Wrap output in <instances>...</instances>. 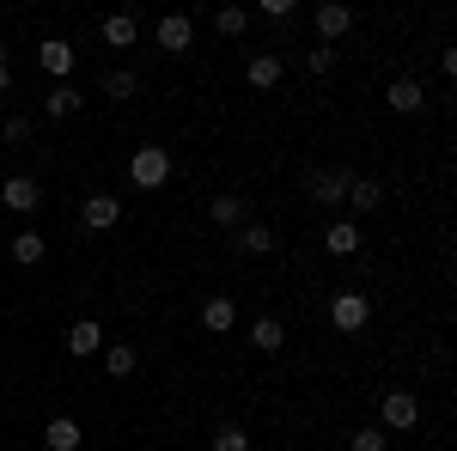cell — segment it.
I'll return each instance as SVG.
<instances>
[{
  "mask_svg": "<svg viewBox=\"0 0 457 451\" xmlns=\"http://www.w3.org/2000/svg\"><path fill=\"white\" fill-rule=\"evenodd\" d=\"M43 250H49V244L37 238V232H19V238H12V263H25V269H37V263H43Z\"/></svg>",
  "mask_w": 457,
  "mask_h": 451,
  "instance_id": "obj_22",
  "label": "cell"
},
{
  "mask_svg": "<svg viewBox=\"0 0 457 451\" xmlns=\"http://www.w3.org/2000/svg\"><path fill=\"white\" fill-rule=\"evenodd\" d=\"M43 110H49V116H73V110H79V92H73V86H55V92L43 98Z\"/></svg>",
  "mask_w": 457,
  "mask_h": 451,
  "instance_id": "obj_23",
  "label": "cell"
},
{
  "mask_svg": "<svg viewBox=\"0 0 457 451\" xmlns=\"http://www.w3.org/2000/svg\"><path fill=\"white\" fill-rule=\"evenodd\" d=\"M415 421H421V397H415V390H385V427L409 433Z\"/></svg>",
  "mask_w": 457,
  "mask_h": 451,
  "instance_id": "obj_3",
  "label": "cell"
},
{
  "mask_svg": "<svg viewBox=\"0 0 457 451\" xmlns=\"http://www.w3.org/2000/svg\"><path fill=\"white\" fill-rule=\"evenodd\" d=\"M104 372H110V379H129V372H135V347H129V342H110L104 347Z\"/></svg>",
  "mask_w": 457,
  "mask_h": 451,
  "instance_id": "obj_21",
  "label": "cell"
},
{
  "mask_svg": "<svg viewBox=\"0 0 457 451\" xmlns=\"http://www.w3.org/2000/svg\"><path fill=\"white\" fill-rule=\"evenodd\" d=\"M385 104L396 110V116H415V110L427 104V92H421V79H396V86H390L385 92Z\"/></svg>",
  "mask_w": 457,
  "mask_h": 451,
  "instance_id": "obj_10",
  "label": "cell"
},
{
  "mask_svg": "<svg viewBox=\"0 0 457 451\" xmlns=\"http://www.w3.org/2000/svg\"><path fill=\"white\" fill-rule=\"evenodd\" d=\"M171 177V153L165 146H135V159H129V183L135 189H159Z\"/></svg>",
  "mask_w": 457,
  "mask_h": 451,
  "instance_id": "obj_1",
  "label": "cell"
},
{
  "mask_svg": "<svg viewBox=\"0 0 457 451\" xmlns=\"http://www.w3.org/2000/svg\"><path fill=\"white\" fill-rule=\"evenodd\" d=\"M104 43H110V49H135V43H141V19H135V13L104 19Z\"/></svg>",
  "mask_w": 457,
  "mask_h": 451,
  "instance_id": "obj_11",
  "label": "cell"
},
{
  "mask_svg": "<svg viewBox=\"0 0 457 451\" xmlns=\"http://www.w3.org/2000/svg\"><path fill=\"white\" fill-rule=\"evenodd\" d=\"M153 37H159V49H171V55H183V49L195 43V25H189V13H165Z\"/></svg>",
  "mask_w": 457,
  "mask_h": 451,
  "instance_id": "obj_4",
  "label": "cell"
},
{
  "mask_svg": "<svg viewBox=\"0 0 457 451\" xmlns=\"http://www.w3.org/2000/svg\"><path fill=\"white\" fill-rule=\"evenodd\" d=\"M262 19H293V0H262Z\"/></svg>",
  "mask_w": 457,
  "mask_h": 451,
  "instance_id": "obj_30",
  "label": "cell"
},
{
  "mask_svg": "<svg viewBox=\"0 0 457 451\" xmlns=\"http://www.w3.org/2000/svg\"><path fill=\"white\" fill-rule=\"evenodd\" d=\"M86 226H92V232H110V226H116V220H122V202H116V196H86Z\"/></svg>",
  "mask_w": 457,
  "mask_h": 451,
  "instance_id": "obj_8",
  "label": "cell"
},
{
  "mask_svg": "<svg viewBox=\"0 0 457 451\" xmlns=\"http://www.w3.org/2000/svg\"><path fill=\"white\" fill-rule=\"evenodd\" d=\"M312 25H317V43H336V37L353 25V13L342 6V0H323V6L312 13Z\"/></svg>",
  "mask_w": 457,
  "mask_h": 451,
  "instance_id": "obj_5",
  "label": "cell"
},
{
  "mask_svg": "<svg viewBox=\"0 0 457 451\" xmlns=\"http://www.w3.org/2000/svg\"><path fill=\"white\" fill-rule=\"evenodd\" d=\"M250 25V13H238V6H220V13H213V31L220 37H238Z\"/></svg>",
  "mask_w": 457,
  "mask_h": 451,
  "instance_id": "obj_24",
  "label": "cell"
},
{
  "mask_svg": "<svg viewBox=\"0 0 457 451\" xmlns=\"http://www.w3.org/2000/svg\"><path fill=\"white\" fill-rule=\"evenodd\" d=\"M348 183H353V171H317L312 196L323 202V208H336V202H348Z\"/></svg>",
  "mask_w": 457,
  "mask_h": 451,
  "instance_id": "obj_7",
  "label": "cell"
},
{
  "mask_svg": "<svg viewBox=\"0 0 457 451\" xmlns=\"http://www.w3.org/2000/svg\"><path fill=\"white\" fill-rule=\"evenodd\" d=\"M202 323H208L213 336H226V330L238 323V305H232L226 293H220V299H208V305H202Z\"/></svg>",
  "mask_w": 457,
  "mask_h": 451,
  "instance_id": "obj_16",
  "label": "cell"
},
{
  "mask_svg": "<svg viewBox=\"0 0 457 451\" xmlns=\"http://www.w3.org/2000/svg\"><path fill=\"white\" fill-rule=\"evenodd\" d=\"M0 135L12 140V146H25V140H31V122H25V116H12V122H6V129H0Z\"/></svg>",
  "mask_w": 457,
  "mask_h": 451,
  "instance_id": "obj_29",
  "label": "cell"
},
{
  "mask_svg": "<svg viewBox=\"0 0 457 451\" xmlns=\"http://www.w3.org/2000/svg\"><path fill=\"white\" fill-rule=\"evenodd\" d=\"M305 68H312V73H329V68H336V49H329V43L305 49Z\"/></svg>",
  "mask_w": 457,
  "mask_h": 451,
  "instance_id": "obj_27",
  "label": "cell"
},
{
  "mask_svg": "<svg viewBox=\"0 0 457 451\" xmlns=\"http://www.w3.org/2000/svg\"><path fill=\"white\" fill-rule=\"evenodd\" d=\"M323 250H329V256H353V250H360V226H353V220H336V226L323 232Z\"/></svg>",
  "mask_w": 457,
  "mask_h": 451,
  "instance_id": "obj_14",
  "label": "cell"
},
{
  "mask_svg": "<svg viewBox=\"0 0 457 451\" xmlns=\"http://www.w3.org/2000/svg\"><path fill=\"white\" fill-rule=\"evenodd\" d=\"M98 347H104V330H98L92 317H79V323L68 330V354H73V360H86V354H98Z\"/></svg>",
  "mask_w": 457,
  "mask_h": 451,
  "instance_id": "obj_12",
  "label": "cell"
},
{
  "mask_svg": "<svg viewBox=\"0 0 457 451\" xmlns=\"http://www.w3.org/2000/svg\"><path fill=\"white\" fill-rule=\"evenodd\" d=\"M366 317H372V299L366 293H336V305H329V323L353 336V330H366Z\"/></svg>",
  "mask_w": 457,
  "mask_h": 451,
  "instance_id": "obj_2",
  "label": "cell"
},
{
  "mask_svg": "<svg viewBox=\"0 0 457 451\" xmlns=\"http://www.w3.org/2000/svg\"><path fill=\"white\" fill-rule=\"evenodd\" d=\"M213 451H250V433L245 427H220L213 433Z\"/></svg>",
  "mask_w": 457,
  "mask_h": 451,
  "instance_id": "obj_26",
  "label": "cell"
},
{
  "mask_svg": "<svg viewBox=\"0 0 457 451\" xmlns=\"http://www.w3.org/2000/svg\"><path fill=\"white\" fill-rule=\"evenodd\" d=\"M281 73H287V62H281V55H250V86H256V92L281 86Z\"/></svg>",
  "mask_w": 457,
  "mask_h": 451,
  "instance_id": "obj_15",
  "label": "cell"
},
{
  "mask_svg": "<svg viewBox=\"0 0 457 451\" xmlns=\"http://www.w3.org/2000/svg\"><path fill=\"white\" fill-rule=\"evenodd\" d=\"M353 451H385V433H378V427H360V433H353Z\"/></svg>",
  "mask_w": 457,
  "mask_h": 451,
  "instance_id": "obj_28",
  "label": "cell"
},
{
  "mask_svg": "<svg viewBox=\"0 0 457 451\" xmlns=\"http://www.w3.org/2000/svg\"><path fill=\"white\" fill-rule=\"evenodd\" d=\"M250 342L262 347V354H275V347L287 342V330H281V323H275V317H256V323H250Z\"/></svg>",
  "mask_w": 457,
  "mask_h": 451,
  "instance_id": "obj_20",
  "label": "cell"
},
{
  "mask_svg": "<svg viewBox=\"0 0 457 451\" xmlns=\"http://www.w3.org/2000/svg\"><path fill=\"white\" fill-rule=\"evenodd\" d=\"M104 92H110V98H135V92H141V79L116 68V73H104Z\"/></svg>",
  "mask_w": 457,
  "mask_h": 451,
  "instance_id": "obj_25",
  "label": "cell"
},
{
  "mask_svg": "<svg viewBox=\"0 0 457 451\" xmlns=\"http://www.w3.org/2000/svg\"><path fill=\"white\" fill-rule=\"evenodd\" d=\"M37 62L55 73V79H68V73H73V43H68V37H49V43L37 49Z\"/></svg>",
  "mask_w": 457,
  "mask_h": 451,
  "instance_id": "obj_9",
  "label": "cell"
},
{
  "mask_svg": "<svg viewBox=\"0 0 457 451\" xmlns=\"http://www.w3.org/2000/svg\"><path fill=\"white\" fill-rule=\"evenodd\" d=\"M12 86V68H6V43H0V92Z\"/></svg>",
  "mask_w": 457,
  "mask_h": 451,
  "instance_id": "obj_31",
  "label": "cell"
},
{
  "mask_svg": "<svg viewBox=\"0 0 457 451\" xmlns=\"http://www.w3.org/2000/svg\"><path fill=\"white\" fill-rule=\"evenodd\" d=\"M0 202H6L12 213H37V208H43V189H37L31 177H12V183L0 189Z\"/></svg>",
  "mask_w": 457,
  "mask_h": 451,
  "instance_id": "obj_6",
  "label": "cell"
},
{
  "mask_svg": "<svg viewBox=\"0 0 457 451\" xmlns=\"http://www.w3.org/2000/svg\"><path fill=\"white\" fill-rule=\"evenodd\" d=\"M348 202L360 213H372L378 202H385V183H378V177H353V183H348Z\"/></svg>",
  "mask_w": 457,
  "mask_h": 451,
  "instance_id": "obj_17",
  "label": "cell"
},
{
  "mask_svg": "<svg viewBox=\"0 0 457 451\" xmlns=\"http://www.w3.org/2000/svg\"><path fill=\"white\" fill-rule=\"evenodd\" d=\"M43 446H49V451H79V421L55 415L49 427H43Z\"/></svg>",
  "mask_w": 457,
  "mask_h": 451,
  "instance_id": "obj_13",
  "label": "cell"
},
{
  "mask_svg": "<svg viewBox=\"0 0 457 451\" xmlns=\"http://www.w3.org/2000/svg\"><path fill=\"white\" fill-rule=\"evenodd\" d=\"M238 250H250V256H269V250H275V232H269L262 220H250L245 232H238Z\"/></svg>",
  "mask_w": 457,
  "mask_h": 451,
  "instance_id": "obj_19",
  "label": "cell"
},
{
  "mask_svg": "<svg viewBox=\"0 0 457 451\" xmlns=\"http://www.w3.org/2000/svg\"><path fill=\"white\" fill-rule=\"evenodd\" d=\"M208 220H213V226H245V196H213Z\"/></svg>",
  "mask_w": 457,
  "mask_h": 451,
  "instance_id": "obj_18",
  "label": "cell"
}]
</instances>
